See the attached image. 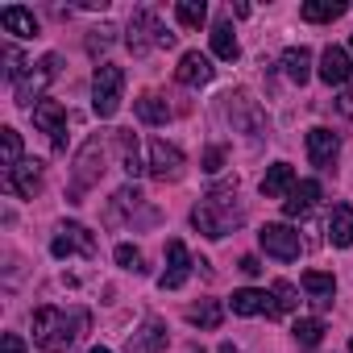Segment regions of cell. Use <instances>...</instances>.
I'll return each instance as SVG.
<instances>
[{
	"instance_id": "e575fe53",
	"label": "cell",
	"mask_w": 353,
	"mask_h": 353,
	"mask_svg": "<svg viewBox=\"0 0 353 353\" xmlns=\"http://www.w3.org/2000/svg\"><path fill=\"white\" fill-rule=\"evenodd\" d=\"M117 266H125V270H141V254H137L133 245H117Z\"/></svg>"
},
{
	"instance_id": "f546056e",
	"label": "cell",
	"mask_w": 353,
	"mask_h": 353,
	"mask_svg": "<svg viewBox=\"0 0 353 353\" xmlns=\"http://www.w3.org/2000/svg\"><path fill=\"white\" fill-rule=\"evenodd\" d=\"M270 299H274V316H287V312L299 307V295H295V287H291L287 279H279V283L270 287Z\"/></svg>"
},
{
	"instance_id": "5b68a950",
	"label": "cell",
	"mask_w": 353,
	"mask_h": 353,
	"mask_svg": "<svg viewBox=\"0 0 353 353\" xmlns=\"http://www.w3.org/2000/svg\"><path fill=\"white\" fill-rule=\"evenodd\" d=\"M104 174V145H100V137H92L83 150H79V158H75V179H71V200L79 204V196Z\"/></svg>"
},
{
	"instance_id": "9c48e42d",
	"label": "cell",
	"mask_w": 353,
	"mask_h": 353,
	"mask_svg": "<svg viewBox=\"0 0 353 353\" xmlns=\"http://www.w3.org/2000/svg\"><path fill=\"white\" fill-rule=\"evenodd\" d=\"M258 241H262V250H266L270 258H279V262H295V258H299V233H295L291 225H266V229L258 233Z\"/></svg>"
},
{
	"instance_id": "8d00e7d4",
	"label": "cell",
	"mask_w": 353,
	"mask_h": 353,
	"mask_svg": "<svg viewBox=\"0 0 353 353\" xmlns=\"http://www.w3.org/2000/svg\"><path fill=\"white\" fill-rule=\"evenodd\" d=\"M0 349H5V353H26V341L17 332H5V336H0Z\"/></svg>"
},
{
	"instance_id": "4fadbf2b",
	"label": "cell",
	"mask_w": 353,
	"mask_h": 353,
	"mask_svg": "<svg viewBox=\"0 0 353 353\" xmlns=\"http://www.w3.org/2000/svg\"><path fill=\"white\" fill-rule=\"evenodd\" d=\"M336 154H341V141H336V133L316 125V129L307 133V158H312V166H320V170H332Z\"/></svg>"
},
{
	"instance_id": "ab89813d",
	"label": "cell",
	"mask_w": 353,
	"mask_h": 353,
	"mask_svg": "<svg viewBox=\"0 0 353 353\" xmlns=\"http://www.w3.org/2000/svg\"><path fill=\"white\" fill-rule=\"evenodd\" d=\"M92 353H108V349H100V345H96V349H92Z\"/></svg>"
},
{
	"instance_id": "f35d334b",
	"label": "cell",
	"mask_w": 353,
	"mask_h": 353,
	"mask_svg": "<svg viewBox=\"0 0 353 353\" xmlns=\"http://www.w3.org/2000/svg\"><path fill=\"white\" fill-rule=\"evenodd\" d=\"M216 353H241V349H237V345H233V341H225V345H221V349H216Z\"/></svg>"
},
{
	"instance_id": "7a4b0ae2",
	"label": "cell",
	"mask_w": 353,
	"mask_h": 353,
	"mask_svg": "<svg viewBox=\"0 0 353 353\" xmlns=\"http://www.w3.org/2000/svg\"><path fill=\"white\" fill-rule=\"evenodd\" d=\"M233 196H237V179H229L225 188H212V192L192 208V225H196L204 237H212V241H216V237H225V233L241 221V208H237V204H229Z\"/></svg>"
},
{
	"instance_id": "4316f807",
	"label": "cell",
	"mask_w": 353,
	"mask_h": 353,
	"mask_svg": "<svg viewBox=\"0 0 353 353\" xmlns=\"http://www.w3.org/2000/svg\"><path fill=\"white\" fill-rule=\"evenodd\" d=\"M174 21H179L183 30H200V26L208 21L204 0H179V5H174Z\"/></svg>"
},
{
	"instance_id": "30bf717a",
	"label": "cell",
	"mask_w": 353,
	"mask_h": 353,
	"mask_svg": "<svg viewBox=\"0 0 353 353\" xmlns=\"http://www.w3.org/2000/svg\"><path fill=\"white\" fill-rule=\"evenodd\" d=\"M50 254H54V258H71V254L96 258V237H92L83 225H63V229H59V237L50 241Z\"/></svg>"
},
{
	"instance_id": "ac0fdd59",
	"label": "cell",
	"mask_w": 353,
	"mask_h": 353,
	"mask_svg": "<svg viewBox=\"0 0 353 353\" xmlns=\"http://www.w3.org/2000/svg\"><path fill=\"white\" fill-rule=\"evenodd\" d=\"M229 307H233L237 316H274V299H270L266 291H258V287H245V291H233V299H229Z\"/></svg>"
},
{
	"instance_id": "e0dca14e",
	"label": "cell",
	"mask_w": 353,
	"mask_h": 353,
	"mask_svg": "<svg viewBox=\"0 0 353 353\" xmlns=\"http://www.w3.org/2000/svg\"><path fill=\"white\" fill-rule=\"evenodd\" d=\"M303 291H307L312 307H316V312H324V307H332L336 279H332V274H324V270H303Z\"/></svg>"
},
{
	"instance_id": "1f68e13d",
	"label": "cell",
	"mask_w": 353,
	"mask_h": 353,
	"mask_svg": "<svg viewBox=\"0 0 353 353\" xmlns=\"http://www.w3.org/2000/svg\"><path fill=\"white\" fill-rule=\"evenodd\" d=\"M188 320L200 324V328H216V324H221V303H216V299H204V303L188 307Z\"/></svg>"
},
{
	"instance_id": "52a82bcc",
	"label": "cell",
	"mask_w": 353,
	"mask_h": 353,
	"mask_svg": "<svg viewBox=\"0 0 353 353\" xmlns=\"http://www.w3.org/2000/svg\"><path fill=\"white\" fill-rule=\"evenodd\" d=\"M54 75H59V54H46V59L38 63V71L17 83V104H21V108H38V104L46 100L42 92H46V83H50Z\"/></svg>"
},
{
	"instance_id": "d6986e66",
	"label": "cell",
	"mask_w": 353,
	"mask_h": 353,
	"mask_svg": "<svg viewBox=\"0 0 353 353\" xmlns=\"http://www.w3.org/2000/svg\"><path fill=\"white\" fill-rule=\"evenodd\" d=\"M162 349H166V324L158 316H150L141 324V332L129 336V353H162Z\"/></svg>"
},
{
	"instance_id": "9a60e30c",
	"label": "cell",
	"mask_w": 353,
	"mask_h": 353,
	"mask_svg": "<svg viewBox=\"0 0 353 353\" xmlns=\"http://www.w3.org/2000/svg\"><path fill=\"white\" fill-rule=\"evenodd\" d=\"M174 79H179L183 88H200V83H208V79H212V63H208V54L188 50V54L179 59V67H174Z\"/></svg>"
},
{
	"instance_id": "d4e9b609",
	"label": "cell",
	"mask_w": 353,
	"mask_h": 353,
	"mask_svg": "<svg viewBox=\"0 0 353 353\" xmlns=\"http://www.w3.org/2000/svg\"><path fill=\"white\" fill-rule=\"evenodd\" d=\"M117 150H121V166L133 174V179H137V174L145 170L141 166V150H137V137H133V129H117Z\"/></svg>"
},
{
	"instance_id": "484cf974",
	"label": "cell",
	"mask_w": 353,
	"mask_h": 353,
	"mask_svg": "<svg viewBox=\"0 0 353 353\" xmlns=\"http://www.w3.org/2000/svg\"><path fill=\"white\" fill-rule=\"evenodd\" d=\"M212 54H216V59H225V63H233V59L241 54V46H237V38H233V26H229V21H216V26H212Z\"/></svg>"
},
{
	"instance_id": "f1b7e54d",
	"label": "cell",
	"mask_w": 353,
	"mask_h": 353,
	"mask_svg": "<svg viewBox=\"0 0 353 353\" xmlns=\"http://www.w3.org/2000/svg\"><path fill=\"white\" fill-rule=\"evenodd\" d=\"M0 166L5 170L21 166V133L17 129H0Z\"/></svg>"
},
{
	"instance_id": "7bdbcfd3",
	"label": "cell",
	"mask_w": 353,
	"mask_h": 353,
	"mask_svg": "<svg viewBox=\"0 0 353 353\" xmlns=\"http://www.w3.org/2000/svg\"><path fill=\"white\" fill-rule=\"evenodd\" d=\"M349 46H353V42H349Z\"/></svg>"
},
{
	"instance_id": "7402d4cb",
	"label": "cell",
	"mask_w": 353,
	"mask_h": 353,
	"mask_svg": "<svg viewBox=\"0 0 353 353\" xmlns=\"http://www.w3.org/2000/svg\"><path fill=\"white\" fill-rule=\"evenodd\" d=\"M283 75L291 83H307L312 79V50L307 46H287L283 50Z\"/></svg>"
},
{
	"instance_id": "5bb4252c",
	"label": "cell",
	"mask_w": 353,
	"mask_h": 353,
	"mask_svg": "<svg viewBox=\"0 0 353 353\" xmlns=\"http://www.w3.org/2000/svg\"><path fill=\"white\" fill-rule=\"evenodd\" d=\"M38 183H42V162H21V166L5 170V188L13 196H21V200H34Z\"/></svg>"
},
{
	"instance_id": "2e32d148",
	"label": "cell",
	"mask_w": 353,
	"mask_h": 353,
	"mask_svg": "<svg viewBox=\"0 0 353 353\" xmlns=\"http://www.w3.org/2000/svg\"><path fill=\"white\" fill-rule=\"evenodd\" d=\"M295 170H291V162H274L270 170H266V179H262V196L266 200H287L291 192H295Z\"/></svg>"
},
{
	"instance_id": "277c9868",
	"label": "cell",
	"mask_w": 353,
	"mask_h": 353,
	"mask_svg": "<svg viewBox=\"0 0 353 353\" xmlns=\"http://www.w3.org/2000/svg\"><path fill=\"white\" fill-rule=\"evenodd\" d=\"M121 92H125V71L112 67V63L96 67V75H92V108H96L100 121H108L121 108Z\"/></svg>"
},
{
	"instance_id": "74e56055",
	"label": "cell",
	"mask_w": 353,
	"mask_h": 353,
	"mask_svg": "<svg viewBox=\"0 0 353 353\" xmlns=\"http://www.w3.org/2000/svg\"><path fill=\"white\" fill-rule=\"evenodd\" d=\"M241 270H245V274L254 279V274H262V262H258L254 254H245V258H241Z\"/></svg>"
},
{
	"instance_id": "6da1fadb",
	"label": "cell",
	"mask_w": 353,
	"mask_h": 353,
	"mask_svg": "<svg viewBox=\"0 0 353 353\" xmlns=\"http://www.w3.org/2000/svg\"><path fill=\"white\" fill-rule=\"evenodd\" d=\"M88 332V312L79 307H38L34 312V341L46 349V353H67L79 336Z\"/></svg>"
},
{
	"instance_id": "4dcf8cb0",
	"label": "cell",
	"mask_w": 353,
	"mask_h": 353,
	"mask_svg": "<svg viewBox=\"0 0 353 353\" xmlns=\"http://www.w3.org/2000/svg\"><path fill=\"white\" fill-rule=\"evenodd\" d=\"M295 341L303 345V349H312V345H320L324 341V320H316V316H307V320H295Z\"/></svg>"
},
{
	"instance_id": "d590c367",
	"label": "cell",
	"mask_w": 353,
	"mask_h": 353,
	"mask_svg": "<svg viewBox=\"0 0 353 353\" xmlns=\"http://www.w3.org/2000/svg\"><path fill=\"white\" fill-rule=\"evenodd\" d=\"M204 170H208V174H216V170H225V150H221V145H212V150L204 154Z\"/></svg>"
},
{
	"instance_id": "8992f818",
	"label": "cell",
	"mask_w": 353,
	"mask_h": 353,
	"mask_svg": "<svg viewBox=\"0 0 353 353\" xmlns=\"http://www.w3.org/2000/svg\"><path fill=\"white\" fill-rule=\"evenodd\" d=\"M183 166H188V158H183L179 145H170L166 137H154L150 141V174H154L158 183H174L183 174Z\"/></svg>"
},
{
	"instance_id": "cb8c5ba5",
	"label": "cell",
	"mask_w": 353,
	"mask_h": 353,
	"mask_svg": "<svg viewBox=\"0 0 353 353\" xmlns=\"http://www.w3.org/2000/svg\"><path fill=\"white\" fill-rule=\"evenodd\" d=\"M345 13H349L345 0H307V5L299 9V17L312 21V26H320V21H336V17H345Z\"/></svg>"
},
{
	"instance_id": "836d02e7",
	"label": "cell",
	"mask_w": 353,
	"mask_h": 353,
	"mask_svg": "<svg viewBox=\"0 0 353 353\" xmlns=\"http://www.w3.org/2000/svg\"><path fill=\"white\" fill-rule=\"evenodd\" d=\"M5 63H9V67H5V75L17 83V79H21V71H26V59H21V50H17V46H5Z\"/></svg>"
},
{
	"instance_id": "ffe728a7",
	"label": "cell",
	"mask_w": 353,
	"mask_h": 353,
	"mask_svg": "<svg viewBox=\"0 0 353 353\" xmlns=\"http://www.w3.org/2000/svg\"><path fill=\"white\" fill-rule=\"evenodd\" d=\"M316 200H320V183H316V179H303V183H295V192L283 200V212H287L291 221H299V216H307V212L316 208Z\"/></svg>"
},
{
	"instance_id": "3957f363",
	"label": "cell",
	"mask_w": 353,
	"mask_h": 353,
	"mask_svg": "<svg viewBox=\"0 0 353 353\" xmlns=\"http://www.w3.org/2000/svg\"><path fill=\"white\" fill-rule=\"evenodd\" d=\"M166 46H174V34L158 21V13L137 9L129 17V50L133 54H150V50H166Z\"/></svg>"
},
{
	"instance_id": "83f0119b",
	"label": "cell",
	"mask_w": 353,
	"mask_h": 353,
	"mask_svg": "<svg viewBox=\"0 0 353 353\" xmlns=\"http://www.w3.org/2000/svg\"><path fill=\"white\" fill-rule=\"evenodd\" d=\"M133 108H137V117H141L145 125H166V121H170V108H166L162 96H141Z\"/></svg>"
},
{
	"instance_id": "44dd1931",
	"label": "cell",
	"mask_w": 353,
	"mask_h": 353,
	"mask_svg": "<svg viewBox=\"0 0 353 353\" xmlns=\"http://www.w3.org/2000/svg\"><path fill=\"white\" fill-rule=\"evenodd\" d=\"M0 26H5L9 34H17V38H38V17L30 9H21V5H5V9H0Z\"/></svg>"
},
{
	"instance_id": "8fae6325",
	"label": "cell",
	"mask_w": 353,
	"mask_h": 353,
	"mask_svg": "<svg viewBox=\"0 0 353 353\" xmlns=\"http://www.w3.org/2000/svg\"><path fill=\"white\" fill-rule=\"evenodd\" d=\"M34 125H38L42 133H50L54 150L67 145V108H63L59 100H42V104L34 108Z\"/></svg>"
},
{
	"instance_id": "603a6c76",
	"label": "cell",
	"mask_w": 353,
	"mask_h": 353,
	"mask_svg": "<svg viewBox=\"0 0 353 353\" xmlns=\"http://www.w3.org/2000/svg\"><path fill=\"white\" fill-rule=\"evenodd\" d=\"M328 241L332 245H353V208L349 204H332V212H328Z\"/></svg>"
},
{
	"instance_id": "b9f144b4",
	"label": "cell",
	"mask_w": 353,
	"mask_h": 353,
	"mask_svg": "<svg viewBox=\"0 0 353 353\" xmlns=\"http://www.w3.org/2000/svg\"><path fill=\"white\" fill-rule=\"evenodd\" d=\"M349 353H353V341H349Z\"/></svg>"
},
{
	"instance_id": "ba28073f",
	"label": "cell",
	"mask_w": 353,
	"mask_h": 353,
	"mask_svg": "<svg viewBox=\"0 0 353 353\" xmlns=\"http://www.w3.org/2000/svg\"><path fill=\"white\" fill-rule=\"evenodd\" d=\"M192 254H188V245L174 237V241H166V270H162V279H158V287L162 291H179L188 279H192Z\"/></svg>"
},
{
	"instance_id": "60d3db41",
	"label": "cell",
	"mask_w": 353,
	"mask_h": 353,
	"mask_svg": "<svg viewBox=\"0 0 353 353\" xmlns=\"http://www.w3.org/2000/svg\"><path fill=\"white\" fill-rule=\"evenodd\" d=\"M192 353H204V349H192Z\"/></svg>"
},
{
	"instance_id": "7c38bea8",
	"label": "cell",
	"mask_w": 353,
	"mask_h": 353,
	"mask_svg": "<svg viewBox=\"0 0 353 353\" xmlns=\"http://www.w3.org/2000/svg\"><path fill=\"white\" fill-rule=\"evenodd\" d=\"M320 79H324L328 88H349V83H353V59H349V50L328 46V50L320 54Z\"/></svg>"
},
{
	"instance_id": "d6a6232c",
	"label": "cell",
	"mask_w": 353,
	"mask_h": 353,
	"mask_svg": "<svg viewBox=\"0 0 353 353\" xmlns=\"http://www.w3.org/2000/svg\"><path fill=\"white\" fill-rule=\"evenodd\" d=\"M108 46H112V26H100V30L88 34V50H92V54H100V50H108Z\"/></svg>"
}]
</instances>
